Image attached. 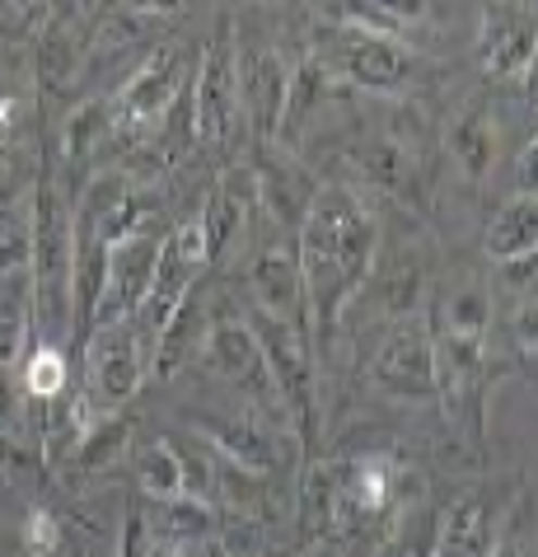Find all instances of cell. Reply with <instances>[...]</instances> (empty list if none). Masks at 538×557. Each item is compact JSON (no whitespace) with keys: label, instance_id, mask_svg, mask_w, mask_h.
Listing matches in <instances>:
<instances>
[{"label":"cell","instance_id":"cell-1","mask_svg":"<svg viewBox=\"0 0 538 557\" xmlns=\"http://www.w3.org/2000/svg\"><path fill=\"white\" fill-rule=\"evenodd\" d=\"M379 244L375 215L361 207L356 193L323 188L314 193L310 211L296 235V262L304 282V305H310V333H333L342 309L356 300L361 282L371 276Z\"/></svg>","mask_w":538,"mask_h":557},{"label":"cell","instance_id":"cell-2","mask_svg":"<svg viewBox=\"0 0 538 557\" xmlns=\"http://www.w3.org/2000/svg\"><path fill=\"white\" fill-rule=\"evenodd\" d=\"M71 211L61 202L57 183L38 178L34 211H28V276H34V319L48 333L71 329Z\"/></svg>","mask_w":538,"mask_h":557},{"label":"cell","instance_id":"cell-3","mask_svg":"<svg viewBox=\"0 0 538 557\" xmlns=\"http://www.w3.org/2000/svg\"><path fill=\"white\" fill-rule=\"evenodd\" d=\"M243 323L253 329L258 347H263V361L272 370L276 389H281L290 426H296L300 436H310V426H314V333L304 329V323L272 319L253 305L243 309Z\"/></svg>","mask_w":538,"mask_h":557},{"label":"cell","instance_id":"cell-4","mask_svg":"<svg viewBox=\"0 0 538 557\" xmlns=\"http://www.w3.org/2000/svg\"><path fill=\"white\" fill-rule=\"evenodd\" d=\"M146 361H150V343H141L136 319L95 323V333L85 343V408H95L99 417L122 408L141 389Z\"/></svg>","mask_w":538,"mask_h":557},{"label":"cell","instance_id":"cell-5","mask_svg":"<svg viewBox=\"0 0 538 557\" xmlns=\"http://www.w3.org/2000/svg\"><path fill=\"white\" fill-rule=\"evenodd\" d=\"M207 361L215 370V380H225L235 394L249 398L258 417H272L276 426L290 422V412L281 404V389H276L272 370L263 361V347H258V337H253L249 323H243V314H221L211 323Z\"/></svg>","mask_w":538,"mask_h":557},{"label":"cell","instance_id":"cell-6","mask_svg":"<svg viewBox=\"0 0 538 557\" xmlns=\"http://www.w3.org/2000/svg\"><path fill=\"white\" fill-rule=\"evenodd\" d=\"M207 268V249H202V225L188 221L178 225L168 239H160L155 253V272H150V290L141 309H136V329H146V343L160 347V337L174 329L183 300L197 282V272Z\"/></svg>","mask_w":538,"mask_h":557},{"label":"cell","instance_id":"cell-7","mask_svg":"<svg viewBox=\"0 0 538 557\" xmlns=\"http://www.w3.org/2000/svg\"><path fill=\"white\" fill-rule=\"evenodd\" d=\"M314 61L361 89H398L412 71V57L403 42H393L389 34H375V28H356V24L323 28Z\"/></svg>","mask_w":538,"mask_h":557},{"label":"cell","instance_id":"cell-8","mask_svg":"<svg viewBox=\"0 0 538 557\" xmlns=\"http://www.w3.org/2000/svg\"><path fill=\"white\" fill-rule=\"evenodd\" d=\"M235 113H239V57H235V42L229 34L221 42H211L207 57H202V71L192 81V132L197 141L207 146H221L229 127H235Z\"/></svg>","mask_w":538,"mask_h":557},{"label":"cell","instance_id":"cell-9","mask_svg":"<svg viewBox=\"0 0 538 557\" xmlns=\"http://www.w3.org/2000/svg\"><path fill=\"white\" fill-rule=\"evenodd\" d=\"M375 380L389 394L430 398L436 394V347H430V323L422 314H403L389 343L375 356Z\"/></svg>","mask_w":538,"mask_h":557},{"label":"cell","instance_id":"cell-10","mask_svg":"<svg viewBox=\"0 0 538 557\" xmlns=\"http://www.w3.org/2000/svg\"><path fill=\"white\" fill-rule=\"evenodd\" d=\"M155 253L160 239L155 235H132L108 249V282L95 309V323H113V319H136L146 290H150V272H155Z\"/></svg>","mask_w":538,"mask_h":557},{"label":"cell","instance_id":"cell-11","mask_svg":"<svg viewBox=\"0 0 538 557\" xmlns=\"http://www.w3.org/2000/svg\"><path fill=\"white\" fill-rule=\"evenodd\" d=\"M183 81H188V61H183V52H174V48L155 52L127 85H122V95L113 103L117 117L132 122V127H155L168 108H174V99L188 89Z\"/></svg>","mask_w":538,"mask_h":557},{"label":"cell","instance_id":"cell-12","mask_svg":"<svg viewBox=\"0 0 538 557\" xmlns=\"http://www.w3.org/2000/svg\"><path fill=\"white\" fill-rule=\"evenodd\" d=\"M249 286H253V309L310 329V305H304L296 244H263L253 258V268H249Z\"/></svg>","mask_w":538,"mask_h":557},{"label":"cell","instance_id":"cell-13","mask_svg":"<svg viewBox=\"0 0 538 557\" xmlns=\"http://www.w3.org/2000/svg\"><path fill=\"white\" fill-rule=\"evenodd\" d=\"M192 426L215 445V455H225L229 463H239V469H249L258 478H267L276 469V459H281V441H276V431L258 412L192 417Z\"/></svg>","mask_w":538,"mask_h":557},{"label":"cell","instance_id":"cell-14","mask_svg":"<svg viewBox=\"0 0 538 557\" xmlns=\"http://www.w3.org/2000/svg\"><path fill=\"white\" fill-rule=\"evenodd\" d=\"M286 99H290V71L276 52H249L239 61V103L253 113L258 136L272 141L281 132L286 117Z\"/></svg>","mask_w":538,"mask_h":557},{"label":"cell","instance_id":"cell-15","mask_svg":"<svg viewBox=\"0 0 538 557\" xmlns=\"http://www.w3.org/2000/svg\"><path fill=\"white\" fill-rule=\"evenodd\" d=\"M253 207H258V188H243V183H235V178H225L221 188L207 197L202 215H197V225H202L207 262H225L229 253H235L239 235L253 221Z\"/></svg>","mask_w":538,"mask_h":557},{"label":"cell","instance_id":"cell-16","mask_svg":"<svg viewBox=\"0 0 538 557\" xmlns=\"http://www.w3.org/2000/svg\"><path fill=\"white\" fill-rule=\"evenodd\" d=\"M497 544V524H491V510L483 497H459L445 520L436 524V544L430 557H491Z\"/></svg>","mask_w":538,"mask_h":557},{"label":"cell","instance_id":"cell-17","mask_svg":"<svg viewBox=\"0 0 538 557\" xmlns=\"http://www.w3.org/2000/svg\"><path fill=\"white\" fill-rule=\"evenodd\" d=\"M28 333H34V276L28 262H14L0 272V370L14 366Z\"/></svg>","mask_w":538,"mask_h":557},{"label":"cell","instance_id":"cell-18","mask_svg":"<svg viewBox=\"0 0 538 557\" xmlns=\"http://www.w3.org/2000/svg\"><path fill=\"white\" fill-rule=\"evenodd\" d=\"M337 492H342V463H314L300 483V539L318 544V539H337Z\"/></svg>","mask_w":538,"mask_h":557},{"label":"cell","instance_id":"cell-19","mask_svg":"<svg viewBox=\"0 0 538 557\" xmlns=\"http://www.w3.org/2000/svg\"><path fill=\"white\" fill-rule=\"evenodd\" d=\"M155 524H150V534L164 539V544L174 548H197L207 544L215 534V510L207 497H192V492H178V497L168 502H155Z\"/></svg>","mask_w":538,"mask_h":557},{"label":"cell","instance_id":"cell-20","mask_svg":"<svg viewBox=\"0 0 538 557\" xmlns=\"http://www.w3.org/2000/svg\"><path fill=\"white\" fill-rule=\"evenodd\" d=\"M534 244H538V202H534V193H520L497 211V221H491L487 253L497 262L534 258Z\"/></svg>","mask_w":538,"mask_h":557},{"label":"cell","instance_id":"cell-21","mask_svg":"<svg viewBox=\"0 0 538 557\" xmlns=\"http://www.w3.org/2000/svg\"><path fill=\"white\" fill-rule=\"evenodd\" d=\"M136 483H141V492L150 502H168V497H178V492H188V487H183V455H178V445H168L164 436L146 441L141 450H136Z\"/></svg>","mask_w":538,"mask_h":557},{"label":"cell","instance_id":"cell-22","mask_svg":"<svg viewBox=\"0 0 538 557\" xmlns=\"http://www.w3.org/2000/svg\"><path fill=\"white\" fill-rule=\"evenodd\" d=\"M356 169H361V178L371 183V188L403 193L412 160H408V150H403L398 136H371V141L356 146Z\"/></svg>","mask_w":538,"mask_h":557},{"label":"cell","instance_id":"cell-23","mask_svg":"<svg viewBox=\"0 0 538 557\" xmlns=\"http://www.w3.org/2000/svg\"><path fill=\"white\" fill-rule=\"evenodd\" d=\"M426 10H430V0H342V20L337 24L389 34V28H403V24H422Z\"/></svg>","mask_w":538,"mask_h":557},{"label":"cell","instance_id":"cell-24","mask_svg":"<svg viewBox=\"0 0 538 557\" xmlns=\"http://www.w3.org/2000/svg\"><path fill=\"white\" fill-rule=\"evenodd\" d=\"M450 154L459 160V169H464L468 178H487V169H491V154H497V141H491V122L473 108V113H464L454 122V132H450Z\"/></svg>","mask_w":538,"mask_h":557},{"label":"cell","instance_id":"cell-25","mask_svg":"<svg viewBox=\"0 0 538 557\" xmlns=\"http://www.w3.org/2000/svg\"><path fill=\"white\" fill-rule=\"evenodd\" d=\"M534 61V28L501 20L487 28V71L491 75H525Z\"/></svg>","mask_w":538,"mask_h":557},{"label":"cell","instance_id":"cell-26","mask_svg":"<svg viewBox=\"0 0 538 557\" xmlns=\"http://www.w3.org/2000/svg\"><path fill=\"white\" fill-rule=\"evenodd\" d=\"M113 117H117V108L108 99H89V103L75 108L71 122H66V160L71 164L89 160V150H95L103 136L113 132Z\"/></svg>","mask_w":538,"mask_h":557},{"label":"cell","instance_id":"cell-27","mask_svg":"<svg viewBox=\"0 0 538 557\" xmlns=\"http://www.w3.org/2000/svg\"><path fill=\"white\" fill-rule=\"evenodd\" d=\"M221 557H267V524L249 510L221 516Z\"/></svg>","mask_w":538,"mask_h":557},{"label":"cell","instance_id":"cell-28","mask_svg":"<svg viewBox=\"0 0 538 557\" xmlns=\"http://www.w3.org/2000/svg\"><path fill=\"white\" fill-rule=\"evenodd\" d=\"M24 389L34 394V398H42V404H52L57 394H66V356H61L52 343H42L34 356H28Z\"/></svg>","mask_w":538,"mask_h":557},{"label":"cell","instance_id":"cell-29","mask_svg":"<svg viewBox=\"0 0 538 557\" xmlns=\"http://www.w3.org/2000/svg\"><path fill=\"white\" fill-rule=\"evenodd\" d=\"M491 557H534V510H529V492L520 497V510L505 520V530H497Z\"/></svg>","mask_w":538,"mask_h":557},{"label":"cell","instance_id":"cell-30","mask_svg":"<svg viewBox=\"0 0 538 557\" xmlns=\"http://www.w3.org/2000/svg\"><path fill=\"white\" fill-rule=\"evenodd\" d=\"M24 539H28V553L34 557H52L61 548V539H66V530H61V520L52 510H34L24 524Z\"/></svg>","mask_w":538,"mask_h":557},{"label":"cell","instance_id":"cell-31","mask_svg":"<svg viewBox=\"0 0 538 557\" xmlns=\"http://www.w3.org/2000/svg\"><path fill=\"white\" fill-rule=\"evenodd\" d=\"M117 557H150V524L141 516H127V524H122Z\"/></svg>","mask_w":538,"mask_h":557},{"label":"cell","instance_id":"cell-32","mask_svg":"<svg viewBox=\"0 0 538 557\" xmlns=\"http://www.w3.org/2000/svg\"><path fill=\"white\" fill-rule=\"evenodd\" d=\"M122 5L136 10V14H174L178 0H122Z\"/></svg>","mask_w":538,"mask_h":557},{"label":"cell","instance_id":"cell-33","mask_svg":"<svg viewBox=\"0 0 538 557\" xmlns=\"http://www.w3.org/2000/svg\"><path fill=\"white\" fill-rule=\"evenodd\" d=\"M300 557H342V539H318V544H304Z\"/></svg>","mask_w":538,"mask_h":557},{"label":"cell","instance_id":"cell-34","mask_svg":"<svg viewBox=\"0 0 538 557\" xmlns=\"http://www.w3.org/2000/svg\"><path fill=\"white\" fill-rule=\"evenodd\" d=\"M150 557H188V548H174V544H164V539L150 534Z\"/></svg>","mask_w":538,"mask_h":557},{"label":"cell","instance_id":"cell-35","mask_svg":"<svg viewBox=\"0 0 538 557\" xmlns=\"http://www.w3.org/2000/svg\"><path fill=\"white\" fill-rule=\"evenodd\" d=\"M14 5H20V10H24V5H48V0H14Z\"/></svg>","mask_w":538,"mask_h":557}]
</instances>
